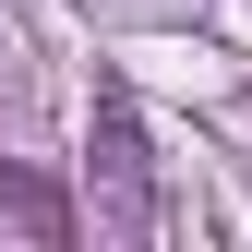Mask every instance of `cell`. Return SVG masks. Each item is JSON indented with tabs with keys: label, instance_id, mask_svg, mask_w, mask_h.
I'll return each mask as SVG.
<instances>
[{
	"label": "cell",
	"instance_id": "cell-1",
	"mask_svg": "<svg viewBox=\"0 0 252 252\" xmlns=\"http://www.w3.org/2000/svg\"><path fill=\"white\" fill-rule=\"evenodd\" d=\"M84 192H96V216L120 240H156L168 216H156V156H144V120H132V96H108L84 108Z\"/></svg>",
	"mask_w": 252,
	"mask_h": 252
}]
</instances>
